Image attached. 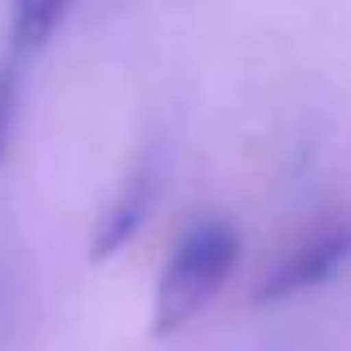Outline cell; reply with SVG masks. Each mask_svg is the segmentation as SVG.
Returning <instances> with one entry per match:
<instances>
[{
  "mask_svg": "<svg viewBox=\"0 0 351 351\" xmlns=\"http://www.w3.org/2000/svg\"><path fill=\"white\" fill-rule=\"evenodd\" d=\"M240 258V236L236 227H227L223 218H205L187 236L178 240V249L169 254V263L160 267L156 280V302H152V334L169 338L223 289V280L232 276Z\"/></svg>",
  "mask_w": 351,
  "mask_h": 351,
  "instance_id": "cell-1",
  "label": "cell"
},
{
  "mask_svg": "<svg viewBox=\"0 0 351 351\" xmlns=\"http://www.w3.org/2000/svg\"><path fill=\"white\" fill-rule=\"evenodd\" d=\"M351 263V218L325 223L320 232L302 236L271 271L258 280L254 302H285L293 293H307L316 285H325L329 276H338Z\"/></svg>",
  "mask_w": 351,
  "mask_h": 351,
  "instance_id": "cell-2",
  "label": "cell"
},
{
  "mask_svg": "<svg viewBox=\"0 0 351 351\" xmlns=\"http://www.w3.org/2000/svg\"><path fill=\"white\" fill-rule=\"evenodd\" d=\"M156 191H160V156H156V147H147L134 160V169L125 173V182H120V191L112 196L107 214L98 218V227H94V245H89L94 263L120 254V249L138 236V227L147 223V214H152V205H156Z\"/></svg>",
  "mask_w": 351,
  "mask_h": 351,
  "instance_id": "cell-3",
  "label": "cell"
},
{
  "mask_svg": "<svg viewBox=\"0 0 351 351\" xmlns=\"http://www.w3.org/2000/svg\"><path fill=\"white\" fill-rule=\"evenodd\" d=\"M62 18H67L62 0H49V5H14V14H9V53L32 58L36 49L49 45V36L62 27Z\"/></svg>",
  "mask_w": 351,
  "mask_h": 351,
  "instance_id": "cell-4",
  "label": "cell"
},
{
  "mask_svg": "<svg viewBox=\"0 0 351 351\" xmlns=\"http://www.w3.org/2000/svg\"><path fill=\"white\" fill-rule=\"evenodd\" d=\"M23 67L27 58L5 49L0 58V160L9 152V138H14V120H18V94H23Z\"/></svg>",
  "mask_w": 351,
  "mask_h": 351,
  "instance_id": "cell-5",
  "label": "cell"
}]
</instances>
